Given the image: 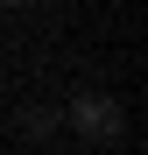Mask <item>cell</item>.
I'll use <instances>...</instances> for the list:
<instances>
[{"label": "cell", "mask_w": 148, "mask_h": 155, "mask_svg": "<svg viewBox=\"0 0 148 155\" xmlns=\"http://www.w3.org/2000/svg\"><path fill=\"white\" fill-rule=\"evenodd\" d=\"M71 127L85 141H120V99L113 92H78L71 99Z\"/></svg>", "instance_id": "cell-1"}, {"label": "cell", "mask_w": 148, "mask_h": 155, "mask_svg": "<svg viewBox=\"0 0 148 155\" xmlns=\"http://www.w3.org/2000/svg\"><path fill=\"white\" fill-rule=\"evenodd\" d=\"M7 7H28V0H7Z\"/></svg>", "instance_id": "cell-2"}]
</instances>
